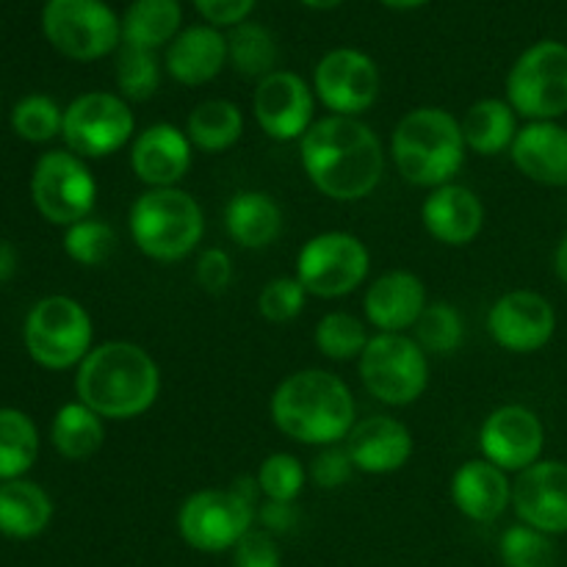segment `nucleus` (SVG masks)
I'll list each match as a JSON object with an SVG mask.
<instances>
[{
    "label": "nucleus",
    "mask_w": 567,
    "mask_h": 567,
    "mask_svg": "<svg viewBox=\"0 0 567 567\" xmlns=\"http://www.w3.org/2000/svg\"><path fill=\"white\" fill-rule=\"evenodd\" d=\"M299 164L316 192L347 205L380 188L388 150L369 122L327 114L299 142Z\"/></svg>",
    "instance_id": "f257e3e1"
},
{
    "label": "nucleus",
    "mask_w": 567,
    "mask_h": 567,
    "mask_svg": "<svg viewBox=\"0 0 567 567\" xmlns=\"http://www.w3.org/2000/svg\"><path fill=\"white\" fill-rule=\"evenodd\" d=\"M271 424L299 446H338L358 424V402L347 380L327 369H299L269 396Z\"/></svg>",
    "instance_id": "f03ea898"
},
{
    "label": "nucleus",
    "mask_w": 567,
    "mask_h": 567,
    "mask_svg": "<svg viewBox=\"0 0 567 567\" xmlns=\"http://www.w3.org/2000/svg\"><path fill=\"white\" fill-rule=\"evenodd\" d=\"M161 365L133 341L94 343L75 369V396L103 421L147 415L161 396Z\"/></svg>",
    "instance_id": "7ed1b4c3"
},
{
    "label": "nucleus",
    "mask_w": 567,
    "mask_h": 567,
    "mask_svg": "<svg viewBox=\"0 0 567 567\" xmlns=\"http://www.w3.org/2000/svg\"><path fill=\"white\" fill-rule=\"evenodd\" d=\"M388 158L404 183L415 188L446 186L463 172L468 147L460 116L441 105H419L393 125Z\"/></svg>",
    "instance_id": "20e7f679"
},
{
    "label": "nucleus",
    "mask_w": 567,
    "mask_h": 567,
    "mask_svg": "<svg viewBox=\"0 0 567 567\" xmlns=\"http://www.w3.org/2000/svg\"><path fill=\"white\" fill-rule=\"evenodd\" d=\"M127 233L138 252L155 264L192 258L205 238V210L186 188H144L127 210Z\"/></svg>",
    "instance_id": "39448f33"
},
{
    "label": "nucleus",
    "mask_w": 567,
    "mask_h": 567,
    "mask_svg": "<svg viewBox=\"0 0 567 567\" xmlns=\"http://www.w3.org/2000/svg\"><path fill=\"white\" fill-rule=\"evenodd\" d=\"M28 358L48 371H70L94 349V321L78 299L53 293L28 310L22 324Z\"/></svg>",
    "instance_id": "423d86ee"
},
{
    "label": "nucleus",
    "mask_w": 567,
    "mask_h": 567,
    "mask_svg": "<svg viewBox=\"0 0 567 567\" xmlns=\"http://www.w3.org/2000/svg\"><path fill=\"white\" fill-rule=\"evenodd\" d=\"M358 374L371 399L385 408H410L430 388V354L410 332H374Z\"/></svg>",
    "instance_id": "0eeeda50"
},
{
    "label": "nucleus",
    "mask_w": 567,
    "mask_h": 567,
    "mask_svg": "<svg viewBox=\"0 0 567 567\" xmlns=\"http://www.w3.org/2000/svg\"><path fill=\"white\" fill-rule=\"evenodd\" d=\"M258 504L233 485L194 491L177 507V535L197 554H227L258 526Z\"/></svg>",
    "instance_id": "6e6552de"
},
{
    "label": "nucleus",
    "mask_w": 567,
    "mask_h": 567,
    "mask_svg": "<svg viewBox=\"0 0 567 567\" xmlns=\"http://www.w3.org/2000/svg\"><path fill=\"white\" fill-rule=\"evenodd\" d=\"M504 100L524 122H563L567 116V42L529 44L504 78Z\"/></svg>",
    "instance_id": "1a4fd4ad"
},
{
    "label": "nucleus",
    "mask_w": 567,
    "mask_h": 567,
    "mask_svg": "<svg viewBox=\"0 0 567 567\" xmlns=\"http://www.w3.org/2000/svg\"><path fill=\"white\" fill-rule=\"evenodd\" d=\"M369 244L349 230L316 233L299 247L293 264V277L316 299L352 297L358 288L369 286Z\"/></svg>",
    "instance_id": "9d476101"
},
{
    "label": "nucleus",
    "mask_w": 567,
    "mask_h": 567,
    "mask_svg": "<svg viewBox=\"0 0 567 567\" xmlns=\"http://www.w3.org/2000/svg\"><path fill=\"white\" fill-rule=\"evenodd\" d=\"M42 33L64 59L92 64L122 48V17L105 0H44Z\"/></svg>",
    "instance_id": "9b49d317"
},
{
    "label": "nucleus",
    "mask_w": 567,
    "mask_h": 567,
    "mask_svg": "<svg viewBox=\"0 0 567 567\" xmlns=\"http://www.w3.org/2000/svg\"><path fill=\"white\" fill-rule=\"evenodd\" d=\"M136 114L116 92H83L64 109L61 138L64 147L83 161L111 158L131 147L136 138Z\"/></svg>",
    "instance_id": "f8f14e48"
},
{
    "label": "nucleus",
    "mask_w": 567,
    "mask_h": 567,
    "mask_svg": "<svg viewBox=\"0 0 567 567\" xmlns=\"http://www.w3.org/2000/svg\"><path fill=\"white\" fill-rule=\"evenodd\" d=\"M31 203L55 227L89 219L97 205V181L89 161L66 147L39 155L31 172Z\"/></svg>",
    "instance_id": "ddd939ff"
},
{
    "label": "nucleus",
    "mask_w": 567,
    "mask_h": 567,
    "mask_svg": "<svg viewBox=\"0 0 567 567\" xmlns=\"http://www.w3.org/2000/svg\"><path fill=\"white\" fill-rule=\"evenodd\" d=\"M316 100L327 114L363 120L380 100L382 75L377 61L360 48H332L313 66Z\"/></svg>",
    "instance_id": "4468645a"
},
{
    "label": "nucleus",
    "mask_w": 567,
    "mask_h": 567,
    "mask_svg": "<svg viewBox=\"0 0 567 567\" xmlns=\"http://www.w3.org/2000/svg\"><path fill=\"white\" fill-rule=\"evenodd\" d=\"M557 308L551 299L532 288L502 293L485 316L491 341L509 354L543 352L557 336Z\"/></svg>",
    "instance_id": "2eb2a0df"
},
{
    "label": "nucleus",
    "mask_w": 567,
    "mask_h": 567,
    "mask_svg": "<svg viewBox=\"0 0 567 567\" xmlns=\"http://www.w3.org/2000/svg\"><path fill=\"white\" fill-rule=\"evenodd\" d=\"M313 86L293 70L260 78L252 92V120L271 142H302L316 122Z\"/></svg>",
    "instance_id": "dca6fc26"
},
{
    "label": "nucleus",
    "mask_w": 567,
    "mask_h": 567,
    "mask_svg": "<svg viewBox=\"0 0 567 567\" xmlns=\"http://www.w3.org/2000/svg\"><path fill=\"white\" fill-rule=\"evenodd\" d=\"M546 452V424L526 404H502L480 426V454L509 476L540 463Z\"/></svg>",
    "instance_id": "f3484780"
},
{
    "label": "nucleus",
    "mask_w": 567,
    "mask_h": 567,
    "mask_svg": "<svg viewBox=\"0 0 567 567\" xmlns=\"http://www.w3.org/2000/svg\"><path fill=\"white\" fill-rule=\"evenodd\" d=\"M513 513L543 535H567V463L543 457L513 480Z\"/></svg>",
    "instance_id": "a211bd4d"
},
{
    "label": "nucleus",
    "mask_w": 567,
    "mask_h": 567,
    "mask_svg": "<svg viewBox=\"0 0 567 567\" xmlns=\"http://www.w3.org/2000/svg\"><path fill=\"white\" fill-rule=\"evenodd\" d=\"M197 150L175 122H153L142 127L127 147L131 172L147 188H175L192 172Z\"/></svg>",
    "instance_id": "6ab92c4d"
},
{
    "label": "nucleus",
    "mask_w": 567,
    "mask_h": 567,
    "mask_svg": "<svg viewBox=\"0 0 567 567\" xmlns=\"http://www.w3.org/2000/svg\"><path fill=\"white\" fill-rule=\"evenodd\" d=\"M487 221L485 203L465 183H446L426 192L421 203V225L441 247L463 249L482 236Z\"/></svg>",
    "instance_id": "aec40b11"
},
{
    "label": "nucleus",
    "mask_w": 567,
    "mask_h": 567,
    "mask_svg": "<svg viewBox=\"0 0 567 567\" xmlns=\"http://www.w3.org/2000/svg\"><path fill=\"white\" fill-rule=\"evenodd\" d=\"M343 446H347L358 474L391 476L413 460L415 437L404 421L388 413H377L358 419Z\"/></svg>",
    "instance_id": "412c9836"
},
{
    "label": "nucleus",
    "mask_w": 567,
    "mask_h": 567,
    "mask_svg": "<svg viewBox=\"0 0 567 567\" xmlns=\"http://www.w3.org/2000/svg\"><path fill=\"white\" fill-rule=\"evenodd\" d=\"M430 305L424 280L415 271L391 269L369 280L363 291V319L374 332H413Z\"/></svg>",
    "instance_id": "4be33fe9"
},
{
    "label": "nucleus",
    "mask_w": 567,
    "mask_h": 567,
    "mask_svg": "<svg viewBox=\"0 0 567 567\" xmlns=\"http://www.w3.org/2000/svg\"><path fill=\"white\" fill-rule=\"evenodd\" d=\"M449 496L471 524H496L513 509V476L485 457L465 460L452 474Z\"/></svg>",
    "instance_id": "5701e85b"
},
{
    "label": "nucleus",
    "mask_w": 567,
    "mask_h": 567,
    "mask_svg": "<svg viewBox=\"0 0 567 567\" xmlns=\"http://www.w3.org/2000/svg\"><path fill=\"white\" fill-rule=\"evenodd\" d=\"M227 66V33L208 22L186 25L164 50V72L186 89L216 81Z\"/></svg>",
    "instance_id": "b1692460"
},
{
    "label": "nucleus",
    "mask_w": 567,
    "mask_h": 567,
    "mask_svg": "<svg viewBox=\"0 0 567 567\" xmlns=\"http://www.w3.org/2000/svg\"><path fill=\"white\" fill-rule=\"evenodd\" d=\"M509 161L537 186L567 188V125L524 122L509 147Z\"/></svg>",
    "instance_id": "393cba45"
},
{
    "label": "nucleus",
    "mask_w": 567,
    "mask_h": 567,
    "mask_svg": "<svg viewBox=\"0 0 567 567\" xmlns=\"http://www.w3.org/2000/svg\"><path fill=\"white\" fill-rule=\"evenodd\" d=\"M286 216L280 203L269 192L244 188L236 192L225 205V233L236 247L260 252L280 241Z\"/></svg>",
    "instance_id": "a878e982"
},
{
    "label": "nucleus",
    "mask_w": 567,
    "mask_h": 567,
    "mask_svg": "<svg viewBox=\"0 0 567 567\" xmlns=\"http://www.w3.org/2000/svg\"><path fill=\"white\" fill-rule=\"evenodd\" d=\"M460 125H463L468 153L482 155V158H496L513 147L520 131V116L504 97H482L465 109V114L460 116Z\"/></svg>",
    "instance_id": "bb28decb"
},
{
    "label": "nucleus",
    "mask_w": 567,
    "mask_h": 567,
    "mask_svg": "<svg viewBox=\"0 0 567 567\" xmlns=\"http://www.w3.org/2000/svg\"><path fill=\"white\" fill-rule=\"evenodd\" d=\"M53 520V498L31 480L0 482V535L9 540H33Z\"/></svg>",
    "instance_id": "cd10ccee"
},
{
    "label": "nucleus",
    "mask_w": 567,
    "mask_h": 567,
    "mask_svg": "<svg viewBox=\"0 0 567 567\" xmlns=\"http://www.w3.org/2000/svg\"><path fill=\"white\" fill-rule=\"evenodd\" d=\"M244 127L247 120L241 105L227 97H208L188 111L183 131L197 153L221 155L241 142Z\"/></svg>",
    "instance_id": "c85d7f7f"
},
{
    "label": "nucleus",
    "mask_w": 567,
    "mask_h": 567,
    "mask_svg": "<svg viewBox=\"0 0 567 567\" xmlns=\"http://www.w3.org/2000/svg\"><path fill=\"white\" fill-rule=\"evenodd\" d=\"M183 31L181 0H131L122 14V44L158 53Z\"/></svg>",
    "instance_id": "c756f323"
},
{
    "label": "nucleus",
    "mask_w": 567,
    "mask_h": 567,
    "mask_svg": "<svg viewBox=\"0 0 567 567\" xmlns=\"http://www.w3.org/2000/svg\"><path fill=\"white\" fill-rule=\"evenodd\" d=\"M105 424L109 421H103L92 408L75 399L55 410L53 424H50V443L59 457L70 460V463H83L103 449Z\"/></svg>",
    "instance_id": "7c9ffc66"
},
{
    "label": "nucleus",
    "mask_w": 567,
    "mask_h": 567,
    "mask_svg": "<svg viewBox=\"0 0 567 567\" xmlns=\"http://www.w3.org/2000/svg\"><path fill=\"white\" fill-rule=\"evenodd\" d=\"M277 59H280V48H277L275 33L260 22L247 20L227 31V66L236 75L252 78L258 83L260 78L280 70Z\"/></svg>",
    "instance_id": "2f4dec72"
},
{
    "label": "nucleus",
    "mask_w": 567,
    "mask_h": 567,
    "mask_svg": "<svg viewBox=\"0 0 567 567\" xmlns=\"http://www.w3.org/2000/svg\"><path fill=\"white\" fill-rule=\"evenodd\" d=\"M371 327L363 316L349 310H330L313 327V343L330 363H358L371 341Z\"/></svg>",
    "instance_id": "473e14b6"
},
{
    "label": "nucleus",
    "mask_w": 567,
    "mask_h": 567,
    "mask_svg": "<svg viewBox=\"0 0 567 567\" xmlns=\"http://www.w3.org/2000/svg\"><path fill=\"white\" fill-rule=\"evenodd\" d=\"M39 460V430L28 413L0 408V482L22 480Z\"/></svg>",
    "instance_id": "72a5a7b5"
},
{
    "label": "nucleus",
    "mask_w": 567,
    "mask_h": 567,
    "mask_svg": "<svg viewBox=\"0 0 567 567\" xmlns=\"http://www.w3.org/2000/svg\"><path fill=\"white\" fill-rule=\"evenodd\" d=\"M164 75V59H158V53L127 48V44L116 50V94H122L127 103H144V100L153 97L161 89Z\"/></svg>",
    "instance_id": "f704fd0d"
},
{
    "label": "nucleus",
    "mask_w": 567,
    "mask_h": 567,
    "mask_svg": "<svg viewBox=\"0 0 567 567\" xmlns=\"http://www.w3.org/2000/svg\"><path fill=\"white\" fill-rule=\"evenodd\" d=\"M421 343L430 358H449L457 352L465 341V319L452 302L437 299L426 305L424 316L419 319L415 330L410 332Z\"/></svg>",
    "instance_id": "c9c22d12"
},
{
    "label": "nucleus",
    "mask_w": 567,
    "mask_h": 567,
    "mask_svg": "<svg viewBox=\"0 0 567 567\" xmlns=\"http://www.w3.org/2000/svg\"><path fill=\"white\" fill-rule=\"evenodd\" d=\"M498 559L504 567H559L557 537L515 520L498 537Z\"/></svg>",
    "instance_id": "e433bc0d"
},
{
    "label": "nucleus",
    "mask_w": 567,
    "mask_h": 567,
    "mask_svg": "<svg viewBox=\"0 0 567 567\" xmlns=\"http://www.w3.org/2000/svg\"><path fill=\"white\" fill-rule=\"evenodd\" d=\"M64 252L72 264L86 266V269H97V266L109 264L111 255L116 252V230L109 221L89 216V219L75 221V225L64 227Z\"/></svg>",
    "instance_id": "4c0bfd02"
},
{
    "label": "nucleus",
    "mask_w": 567,
    "mask_h": 567,
    "mask_svg": "<svg viewBox=\"0 0 567 567\" xmlns=\"http://www.w3.org/2000/svg\"><path fill=\"white\" fill-rule=\"evenodd\" d=\"M308 480V465L291 452H275L264 457V463L258 465V474H255L264 502L282 504H297Z\"/></svg>",
    "instance_id": "58836bf2"
},
{
    "label": "nucleus",
    "mask_w": 567,
    "mask_h": 567,
    "mask_svg": "<svg viewBox=\"0 0 567 567\" xmlns=\"http://www.w3.org/2000/svg\"><path fill=\"white\" fill-rule=\"evenodd\" d=\"M64 109L48 94H28L11 109V131L28 144H48L61 136Z\"/></svg>",
    "instance_id": "ea45409f"
},
{
    "label": "nucleus",
    "mask_w": 567,
    "mask_h": 567,
    "mask_svg": "<svg viewBox=\"0 0 567 567\" xmlns=\"http://www.w3.org/2000/svg\"><path fill=\"white\" fill-rule=\"evenodd\" d=\"M308 305V291L293 275L271 277L258 293V313L271 324H288L299 319Z\"/></svg>",
    "instance_id": "a19ab883"
},
{
    "label": "nucleus",
    "mask_w": 567,
    "mask_h": 567,
    "mask_svg": "<svg viewBox=\"0 0 567 567\" xmlns=\"http://www.w3.org/2000/svg\"><path fill=\"white\" fill-rule=\"evenodd\" d=\"M354 474H358V471H354V463L343 443L319 449L308 465L310 482H313L319 491H341L343 485H349V480H352Z\"/></svg>",
    "instance_id": "79ce46f5"
},
{
    "label": "nucleus",
    "mask_w": 567,
    "mask_h": 567,
    "mask_svg": "<svg viewBox=\"0 0 567 567\" xmlns=\"http://www.w3.org/2000/svg\"><path fill=\"white\" fill-rule=\"evenodd\" d=\"M233 567H282V548L275 535L255 526L230 551Z\"/></svg>",
    "instance_id": "37998d69"
},
{
    "label": "nucleus",
    "mask_w": 567,
    "mask_h": 567,
    "mask_svg": "<svg viewBox=\"0 0 567 567\" xmlns=\"http://www.w3.org/2000/svg\"><path fill=\"white\" fill-rule=\"evenodd\" d=\"M233 277H236V266L227 249L221 247H208L197 255V264H194V280L203 288L205 293H225L233 286Z\"/></svg>",
    "instance_id": "c03bdc74"
},
{
    "label": "nucleus",
    "mask_w": 567,
    "mask_h": 567,
    "mask_svg": "<svg viewBox=\"0 0 567 567\" xmlns=\"http://www.w3.org/2000/svg\"><path fill=\"white\" fill-rule=\"evenodd\" d=\"M192 3L208 25L219 28V31H230V28L249 20L258 0H192Z\"/></svg>",
    "instance_id": "a18cd8bd"
},
{
    "label": "nucleus",
    "mask_w": 567,
    "mask_h": 567,
    "mask_svg": "<svg viewBox=\"0 0 567 567\" xmlns=\"http://www.w3.org/2000/svg\"><path fill=\"white\" fill-rule=\"evenodd\" d=\"M258 524L269 535L280 537L297 526V504L282 502H260L258 504Z\"/></svg>",
    "instance_id": "49530a36"
},
{
    "label": "nucleus",
    "mask_w": 567,
    "mask_h": 567,
    "mask_svg": "<svg viewBox=\"0 0 567 567\" xmlns=\"http://www.w3.org/2000/svg\"><path fill=\"white\" fill-rule=\"evenodd\" d=\"M17 249L14 244H9L6 238H0V286H3L6 280H11L17 271Z\"/></svg>",
    "instance_id": "de8ad7c7"
},
{
    "label": "nucleus",
    "mask_w": 567,
    "mask_h": 567,
    "mask_svg": "<svg viewBox=\"0 0 567 567\" xmlns=\"http://www.w3.org/2000/svg\"><path fill=\"white\" fill-rule=\"evenodd\" d=\"M551 269H554V277H557V280L567 288V233L563 238H559L557 247H554Z\"/></svg>",
    "instance_id": "09e8293b"
},
{
    "label": "nucleus",
    "mask_w": 567,
    "mask_h": 567,
    "mask_svg": "<svg viewBox=\"0 0 567 567\" xmlns=\"http://www.w3.org/2000/svg\"><path fill=\"white\" fill-rule=\"evenodd\" d=\"M380 6H385V9L391 11H415V9H424L426 3H432V0H377Z\"/></svg>",
    "instance_id": "8fccbe9b"
},
{
    "label": "nucleus",
    "mask_w": 567,
    "mask_h": 567,
    "mask_svg": "<svg viewBox=\"0 0 567 567\" xmlns=\"http://www.w3.org/2000/svg\"><path fill=\"white\" fill-rule=\"evenodd\" d=\"M299 3L310 11H332L338 9V6L347 3V0H299Z\"/></svg>",
    "instance_id": "3c124183"
}]
</instances>
